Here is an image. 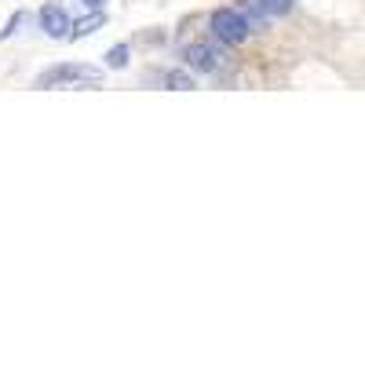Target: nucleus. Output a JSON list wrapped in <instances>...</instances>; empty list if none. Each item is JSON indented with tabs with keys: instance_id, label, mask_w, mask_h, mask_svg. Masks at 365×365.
<instances>
[{
	"instance_id": "2",
	"label": "nucleus",
	"mask_w": 365,
	"mask_h": 365,
	"mask_svg": "<svg viewBox=\"0 0 365 365\" xmlns=\"http://www.w3.org/2000/svg\"><path fill=\"white\" fill-rule=\"evenodd\" d=\"M212 34H216L223 44H241V41H249V22L234 8H220L216 15H212Z\"/></svg>"
},
{
	"instance_id": "9",
	"label": "nucleus",
	"mask_w": 365,
	"mask_h": 365,
	"mask_svg": "<svg viewBox=\"0 0 365 365\" xmlns=\"http://www.w3.org/2000/svg\"><path fill=\"white\" fill-rule=\"evenodd\" d=\"M19 26H22V15H15V19H11V22H8L4 29H0V41H8L11 34H19Z\"/></svg>"
},
{
	"instance_id": "7",
	"label": "nucleus",
	"mask_w": 365,
	"mask_h": 365,
	"mask_svg": "<svg viewBox=\"0 0 365 365\" xmlns=\"http://www.w3.org/2000/svg\"><path fill=\"white\" fill-rule=\"evenodd\" d=\"M128 55H132V44H113L106 51V66L110 70H125L128 66Z\"/></svg>"
},
{
	"instance_id": "10",
	"label": "nucleus",
	"mask_w": 365,
	"mask_h": 365,
	"mask_svg": "<svg viewBox=\"0 0 365 365\" xmlns=\"http://www.w3.org/2000/svg\"><path fill=\"white\" fill-rule=\"evenodd\" d=\"M84 4H88V8H91V11H99V8H103V4H106V0H84Z\"/></svg>"
},
{
	"instance_id": "4",
	"label": "nucleus",
	"mask_w": 365,
	"mask_h": 365,
	"mask_svg": "<svg viewBox=\"0 0 365 365\" xmlns=\"http://www.w3.org/2000/svg\"><path fill=\"white\" fill-rule=\"evenodd\" d=\"M41 29H44L48 37L63 41V37H66V29H70V15L58 8V4H48V8H41Z\"/></svg>"
},
{
	"instance_id": "3",
	"label": "nucleus",
	"mask_w": 365,
	"mask_h": 365,
	"mask_svg": "<svg viewBox=\"0 0 365 365\" xmlns=\"http://www.w3.org/2000/svg\"><path fill=\"white\" fill-rule=\"evenodd\" d=\"M182 58H187V70H197V73H216L227 63V55L216 44H190L182 51Z\"/></svg>"
},
{
	"instance_id": "8",
	"label": "nucleus",
	"mask_w": 365,
	"mask_h": 365,
	"mask_svg": "<svg viewBox=\"0 0 365 365\" xmlns=\"http://www.w3.org/2000/svg\"><path fill=\"white\" fill-rule=\"evenodd\" d=\"M259 8V15H289L292 11V0H252Z\"/></svg>"
},
{
	"instance_id": "6",
	"label": "nucleus",
	"mask_w": 365,
	"mask_h": 365,
	"mask_svg": "<svg viewBox=\"0 0 365 365\" xmlns=\"http://www.w3.org/2000/svg\"><path fill=\"white\" fill-rule=\"evenodd\" d=\"M161 81H165L172 91H190V88H194V73H190V70H168Z\"/></svg>"
},
{
	"instance_id": "1",
	"label": "nucleus",
	"mask_w": 365,
	"mask_h": 365,
	"mask_svg": "<svg viewBox=\"0 0 365 365\" xmlns=\"http://www.w3.org/2000/svg\"><path fill=\"white\" fill-rule=\"evenodd\" d=\"M103 70L88 63H58L44 73H37V88H63V84H99Z\"/></svg>"
},
{
	"instance_id": "5",
	"label": "nucleus",
	"mask_w": 365,
	"mask_h": 365,
	"mask_svg": "<svg viewBox=\"0 0 365 365\" xmlns=\"http://www.w3.org/2000/svg\"><path fill=\"white\" fill-rule=\"evenodd\" d=\"M103 26H106V11L99 8V11H91V15H84V19L70 22L66 37H88V34H96V29H103Z\"/></svg>"
}]
</instances>
